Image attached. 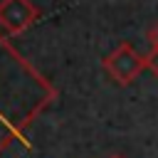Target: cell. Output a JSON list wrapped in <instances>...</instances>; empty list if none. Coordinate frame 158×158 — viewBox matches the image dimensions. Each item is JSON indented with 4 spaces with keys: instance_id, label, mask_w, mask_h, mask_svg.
Returning <instances> with one entry per match:
<instances>
[{
    "instance_id": "1",
    "label": "cell",
    "mask_w": 158,
    "mask_h": 158,
    "mask_svg": "<svg viewBox=\"0 0 158 158\" xmlns=\"http://www.w3.org/2000/svg\"><path fill=\"white\" fill-rule=\"evenodd\" d=\"M141 67H143V59H141L128 44H123L116 54H111V57L106 59V72H109L118 84L133 81L136 74L141 72Z\"/></svg>"
},
{
    "instance_id": "2",
    "label": "cell",
    "mask_w": 158,
    "mask_h": 158,
    "mask_svg": "<svg viewBox=\"0 0 158 158\" xmlns=\"http://www.w3.org/2000/svg\"><path fill=\"white\" fill-rule=\"evenodd\" d=\"M35 10L25 2V0H5L0 5V20L10 27V30H22L30 20H32Z\"/></svg>"
},
{
    "instance_id": "3",
    "label": "cell",
    "mask_w": 158,
    "mask_h": 158,
    "mask_svg": "<svg viewBox=\"0 0 158 158\" xmlns=\"http://www.w3.org/2000/svg\"><path fill=\"white\" fill-rule=\"evenodd\" d=\"M146 62H148V67L153 69V74H158V47L153 49V54H151V57H148Z\"/></svg>"
},
{
    "instance_id": "4",
    "label": "cell",
    "mask_w": 158,
    "mask_h": 158,
    "mask_svg": "<svg viewBox=\"0 0 158 158\" xmlns=\"http://www.w3.org/2000/svg\"><path fill=\"white\" fill-rule=\"evenodd\" d=\"M151 42L158 47V27H153V30H151Z\"/></svg>"
},
{
    "instance_id": "5",
    "label": "cell",
    "mask_w": 158,
    "mask_h": 158,
    "mask_svg": "<svg viewBox=\"0 0 158 158\" xmlns=\"http://www.w3.org/2000/svg\"><path fill=\"white\" fill-rule=\"evenodd\" d=\"M111 158H123V156H111Z\"/></svg>"
}]
</instances>
